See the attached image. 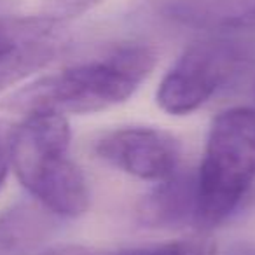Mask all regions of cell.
Returning a JSON list of instances; mask_svg holds the SVG:
<instances>
[{"label": "cell", "mask_w": 255, "mask_h": 255, "mask_svg": "<svg viewBox=\"0 0 255 255\" xmlns=\"http://www.w3.org/2000/svg\"><path fill=\"white\" fill-rule=\"evenodd\" d=\"M157 61L154 47L129 44L91 61L42 75L2 102L23 117L39 112L95 114L126 102L149 77Z\"/></svg>", "instance_id": "obj_1"}, {"label": "cell", "mask_w": 255, "mask_h": 255, "mask_svg": "<svg viewBox=\"0 0 255 255\" xmlns=\"http://www.w3.org/2000/svg\"><path fill=\"white\" fill-rule=\"evenodd\" d=\"M70 124L61 114L39 112L14 124L11 168L35 201L63 219L88 212L89 187L70 159Z\"/></svg>", "instance_id": "obj_2"}, {"label": "cell", "mask_w": 255, "mask_h": 255, "mask_svg": "<svg viewBox=\"0 0 255 255\" xmlns=\"http://www.w3.org/2000/svg\"><path fill=\"white\" fill-rule=\"evenodd\" d=\"M194 177L196 226H219L255 182V109L233 107L212 121Z\"/></svg>", "instance_id": "obj_3"}, {"label": "cell", "mask_w": 255, "mask_h": 255, "mask_svg": "<svg viewBox=\"0 0 255 255\" xmlns=\"http://www.w3.org/2000/svg\"><path fill=\"white\" fill-rule=\"evenodd\" d=\"M243 51L222 39L189 46L168 68L156 91V102L171 116H185L203 107L240 68Z\"/></svg>", "instance_id": "obj_4"}, {"label": "cell", "mask_w": 255, "mask_h": 255, "mask_svg": "<svg viewBox=\"0 0 255 255\" xmlns=\"http://www.w3.org/2000/svg\"><path fill=\"white\" fill-rule=\"evenodd\" d=\"M95 154L123 173L140 180L163 182L180 166L182 145L161 128L128 126L112 129L95 142Z\"/></svg>", "instance_id": "obj_5"}, {"label": "cell", "mask_w": 255, "mask_h": 255, "mask_svg": "<svg viewBox=\"0 0 255 255\" xmlns=\"http://www.w3.org/2000/svg\"><path fill=\"white\" fill-rule=\"evenodd\" d=\"M65 39V23L44 14L0 18V91L47 67Z\"/></svg>", "instance_id": "obj_6"}, {"label": "cell", "mask_w": 255, "mask_h": 255, "mask_svg": "<svg viewBox=\"0 0 255 255\" xmlns=\"http://www.w3.org/2000/svg\"><path fill=\"white\" fill-rule=\"evenodd\" d=\"M54 213L35 199H21L0 213V255H39L56 227Z\"/></svg>", "instance_id": "obj_7"}, {"label": "cell", "mask_w": 255, "mask_h": 255, "mask_svg": "<svg viewBox=\"0 0 255 255\" xmlns=\"http://www.w3.org/2000/svg\"><path fill=\"white\" fill-rule=\"evenodd\" d=\"M143 224L150 227H173L178 224H196V177L175 173L143 198L138 208Z\"/></svg>", "instance_id": "obj_8"}, {"label": "cell", "mask_w": 255, "mask_h": 255, "mask_svg": "<svg viewBox=\"0 0 255 255\" xmlns=\"http://www.w3.org/2000/svg\"><path fill=\"white\" fill-rule=\"evenodd\" d=\"M39 255H217V243L208 234L196 233L171 240L168 243L128 248V250H103V248L74 243L51 245L44 248Z\"/></svg>", "instance_id": "obj_9"}, {"label": "cell", "mask_w": 255, "mask_h": 255, "mask_svg": "<svg viewBox=\"0 0 255 255\" xmlns=\"http://www.w3.org/2000/svg\"><path fill=\"white\" fill-rule=\"evenodd\" d=\"M12 133H14V124L5 119H0V187L4 184L9 168H11Z\"/></svg>", "instance_id": "obj_10"}, {"label": "cell", "mask_w": 255, "mask_h": 255, "mask_svg": "<svg viewBox=\"0 0 255 255\" xmlns=\"http://www.w3.org/2000/svg\"><path fill=\"white\" fill-rule=\"evenodd\" d=\"M233 7V28L255 26V0H231Z\"/></svg>", "instance_id": "obj_11"}]
</instances>
